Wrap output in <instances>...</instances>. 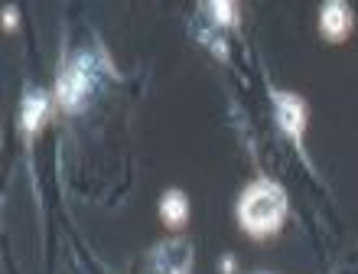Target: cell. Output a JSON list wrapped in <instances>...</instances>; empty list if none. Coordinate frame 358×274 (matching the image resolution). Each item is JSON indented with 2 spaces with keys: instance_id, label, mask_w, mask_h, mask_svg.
<instances>
[{
  "instance_id": "1",
  "label": "cell",
  "mask_w": 358,
  "mask_h": 274,
  "mask_svg": "<svg viewBox=\"0 0 358 274\" xmlns=\"http://www.w3.org/2000/svg\"><path fill=\"white\" fill-rule=\"evenodd\" d=\"M287 212V196L273 180H255L238 199V219L251 235H271L280 228Z\"/></svg>"
},
{
  "instance_id": "2",
  "label": "cell",
  "mask_w": 358,
  "mask_h": 274,
  "mask_svg": "<svg viewBox=\"0 0 358 274\" xmlns=\"http://www.w3.org/2000/svg\"><path fill=\"white\" fill-rule=\"evenodd\" d=\"M101 82V59L94 53H76L59 72V102L69 111H78Z\"/></svg>"
},
{
  "instance_id": "3",
  "label": "cell",
  "mask_w": 358,
  "mask_h": 274,
  "mask_svg": "<svg viewBox=\"0 0 358 274\" xmlns=\"http://www.w3.org/2000/svg\"><path fill=\"white\" fill-rule=\"evenodd\" d=\"M189 271H192V252H189V242H182V238L160 242L150 252L147 274H189Z\"/></svg>"
},
{
  "instance_id": "4",
  "label": "cell",
  "mask_w": 358,
  "mask_h": 274,
  "mask_svg": "<svg viewBox=\"0 0 358 274\" xmlns=\"http://www.w3.org/2000/svg\"><path fill=\"white\" fill-rule=\"evenodd\" d=\"M273 104H277V121L290 137H300L303 124H306V104H303L300 95L293 92H277L273 95Z\"/></svg>"
},
{
  "instance_id": "5",
  "label": "cell",
  "mask_w": 358,
  "mask_h": 274,
  "mask_svg": "<svg viewBox=\"0 0 358 274\" xmlns=\"http://www.w3.org/2000/svg\"><path fill=\"white\" fill-rule=\"evenodd\" d=\"M320 23H322V33L332 39L345 36L352 29V7L345 0H329V4H322L320 10Z\"/></svg>"
},
{
  "instance_id": "6",
  "label": "cell",
  "mask_w": 358,
  "mask_h": 274,
  "mask_svg": "<svg viewBox=\"0 0 358 274\" xmlns=\"http://www.w3.org/2000/svg\"><path fill=\"white\" fill-rule=\"evenodd\" d=\"M43 118H46V95L43 92H27V98H23V111H20V121H23L27 134L36 131Z\"/></svg>"
},
{
  "instance_id": "7",
  "label": "cell",
  "mask_w": 358,
  "mask_h": 274,
  "mask_svg": "<svg viewBox=\"0 0 358 274\" xmlns=\"http://www.w3.org/2000/svg\"><path fill=\"white\" fill-rule=\"evenodd\" d=\"M160 209H163V219H166L170 226H182V222H186V216H189V203H186V196H182L179 189L163 193Z\"/></svg>"
}]
</instances>
